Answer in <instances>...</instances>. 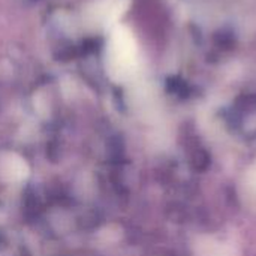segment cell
Instances as JSON below:
<instances>
[{
    "label": "cell",
    "instance_id": "obj_1",
    "mask_svg": "<svg viewBox=\"0 0 256 256\" xmlns=\"http://www.w3.org/2000/svg\"><path fill=\"white\" fill-rule=\"evenodd\" d=\"M136 42L126 27H116L106 50V68L112 80L124 81L136 69Z\"/></svg>",
    "mask_w": 256,
    "mask_h": 256
},
{
    "label": "cell",
    "instance_id": "obj_2",
    "mask_svg": "<svg viewBox=\"0 0 256 256\" xmlns=\"http://www.w3.org/2000/svg\"><path fill=\"white\" fill-rule=\"evenodd\" d=\"M28 176V165L27 162L15 154L8 153L0 158V178L8 183H16L22 182Z\"/></svg>",
    "mask_w": 256,
    "mask_h": 256
}]
</instances>
